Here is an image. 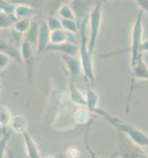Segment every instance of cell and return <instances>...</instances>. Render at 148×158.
<instances>
[{"label":"cell","instance_id":"obj_4","mask_svg":"<svg viewBox=\"0 0 148 158\" xmlns=\"http://www.w3.org/2000/svg\"><path fill=\"white\" fill-rule=\"evenodd\" d=\"M102 6L103 3L101 0H97L95 6H92L91 11L88 16V24H89V38L87 41L88 51L91 54H93L98 38L100 32L101 25H102Z\"/></svg>","mask_w":148,"mask_h":158},{"label":"cell","instance_id":"obj_23","mask_svg":"<svg viewBox=\"0 0 148 158\" xmlns=\"http://www.w3.org/2000/svg\"><path fill=\"white\" fill-rule=\"evenodd\" d=\"M62 23V28L71 33L76 34L78 32V24L75 19H60Z\"/></svg>","mask_w":148,"mask_h":158},{"label":"cell","instance_id":"obj_32","mask_svg":"<svg viewBox=\"0 0 148 158\" xmlns=\"http://www.w3.org/2000/svg\"><path fill=\"white\" fill-rule=\"evenodd\" d=\"M101 1H102V3H103V4H106L107 2H109V1H111V0H101Z\"/></svg>","mask_w":148,"mask_h":158},{"label":"cell","instance_id":"obj_22","mask_svg":"<svg viewBox=\"0 0 148 158\" xmlns=\"http://www.w3.org/2000/svg\"><path fill=\"white\" fill-rule=\"evenodd\" d=\"M57 15L60 19H75L74 12L68 3H63L59 6L57 10Z\"/></svg>","mask_w":148,"mask_h":158},{"label":"cell","instance_id":"obj_2","mask_svg":"<svg viewBox=\"0 0 148 158\" xmlns=\"http://www.w3.org/2000/svg\"><path fill=\"white\" fill-rule=\"evenodd\" d=\"M88 19L83 20L78 23V32L80 33V46L78 49V52L80 55V64L82 67V72L86 77L87 82L89 84H93L95 81V72L93 65L92 54L88 51L87 47V25Z\"/></svg>","mask_w":148,"mask_h":158},{"label":"cell","instance_id":"obj_15","mask_svg":"<svg viewBox=\"0 0 148 158\" xmlns=\"http://www.w3.org/2000/svg\"><path fill=\"white\" fill-rule=\"evenodd\" d=\"M11 128L17 133H24L27 131L28 121L25 117L21 115H15L11 119Z\"/></svg>","mask_w":148,"mask_h":158},{"label":"cell","instance_id":"obj_21","mask_svg":"<svg viewBox=\"0 0 148 158\" xmlns=\"http://www.w3.org/2000/svg\"><path fill=\"white\" fill-rule=\"evenodd\" d=\"M17 20L13 14H8L0 10V29H9Z\"/></svg>","mask_w":148,"mask_h":158},{"label":"cell","instance_id":"obj_30","mask_svg":"<svg viewBox=\"0 0 148 158\" xmlns=\"http://www.w3.org/2000/svg\"><path fill=\"white\" fill-rule=\"evenodd\" d=\"M141 49H142L143 52H148V39L146 40H143Z\"/></svg>","mask_w":148,"mask_h":158},{"label":"cell","instance_id":"obj_31","mask_svg":"<svg viewBox=\"0 0 148 158\" xmlns=\"http://www.w3.org/2000/svg\"><path fill=\"white\" fill-rule=\"evenodd\" d=\"M6 130H7L6 128V129H3V128H1V127H0V136H2V135H3V133H4Z\"/></svg>","mask_w":148,"mask_h":158},{"label":"cell","instance_id":"obj_5","mask_svg":"<svg viewBox=\"0 0 148 158\" xmlns=\"http://www.w3.org/2000/svg\"><path fill=\"white\" fill-rule=\"evenodd\" d=\"M144 15L145 13L140 10L138 15L135 18L132 28L131 33V47H130V54H131V62L135 61L136 59L143 57L144 52H142L141 46L143 42V34H144Z\"/></svg>","mask_w":148,"mask_h":158},{"label":"cell","instance_id":"obj_20","mask_svg":"<svg viewBox=\"0 0 148 158\" xmlns=\"http://www.w3.org/2000/svg\"><path fill=\"white\" fill-rule=\"evenodd\" d=\"M32 23V19H17L14 24H13V29L14 31L19 33V34H24L30 28Z\"/></svg>","mask_w":148,"mask_h":158},{"label":"cell","instance_id":"obj_25","mask_svg":"<svg viewBox=\"0 0 148 158\" xmlns=\"http://www.w3.org/2000/svg\"><path fill=\"white\" fill-rule=\"evenodd\" d=\"M11 136V132L6 130L2 136H0V158L5 156V153H6V147L7 144L8 140L10 139Z\"/></svg>","mask_w":148,"mask_h":158},{"label":"cell","instance_id":"obj_27","mask_svg":"<svg viewBox=\"0 0 148 158\" xmlns=\"http://www.w3.org/2000/svg\"><path fill=\"white\" fill-rule=\"evenodd\" d=\"M11 60L12 59L7 54L0 52V72L5 70L10 64Z\"/></svg>","mask_w":148,"mask_h":158},{"label":"cell","instance_id":"obj_24","mask_svg":"<svg viewBox=\"0 0 148 158\" xmlns=\"http://www.w3.org/2000/svg\"><path fill=\"white\" fill-rule=\"evenodd\" d=\"M45 23L47 24L48 28L50 29V31H54V30H58V29H62V23H61V19L58 16H48L45 19Z\"/></svg>","mask_w":148,"mask_h":158},{"label":"cell","instance_id":"obj_3","mask_svg":"<svg viewBox=\"0 0 148 158\" xmlns=\"http://www.w3.org/2000/svg\"><path fill=\"white\" fill-rule=\"evenodd\" d=\"M117 131V130H116ZM113 157H148L146 152L142 147L133 142L125 133L117 131V143Z\"/></svg>","mask_w":148,"mask_h":158},{"label":"cell","instance_id":"obj_19","mask_svg":"<svg viewBox=\"0 0 148 158\" xmlns=\"http://www.w3.org/2000/svg\"><path fill=\"white\" fill-rule=\"evenodd\" d=\"M13 118L11 110L8 107L1 105L0 106V127L3 129H6L8 124L11 122V119Z\"/></svg>","mask_w":148,"mask_h":158},{"label":"cell","instance_id":"obj_13","mask_svg":"<svg viewBox=\"0 0 148 158\" xmlns=\"http://www.w3.org/2000/svg\"><path fill=\"white\" fill-rule=\"evenodd\" d=\"M22 135H23L24 142H25V147H26V152H27L28 156H30V157H40V154L37 143L34 141V139L31 135H29L27 131L22 133Z\"/></svg>","mask_w":148,"mask_h":158},{"label":"cell","instance_id":"obj_8","mask_svg":"<svg viewBox=\"0 0 148 158\" xmlns=\"http://www.w3.org/2000/svg\"><path fill=\"white\" fill-rule=\"evenodd\" d=\"M78 49H79V47L76 45V43H73V42H64V43H59V44L49 43L46 46L45 51L56 52L63 53V54H67V55L75 56L78 53Z\"/></svg>","mask_w":148,"mask_h":158},{"label":"cell","instance_id":"obj_33","mask_svg":"<svg viewBox=\"0 0 148 158\" xmlns=\"http://www.w3.org/2000/svg\"><path fill=\"white\" fill-rule=\"evenodd\" d=\"M0 89H1V83H0Z\"/></svg>","mask_w":148,"mask_h":158},{"label":"cell","instance_id":"obj_28","mask_svg":"<svg viewBox=\"0 0 148 158\" xmlns=\"http://www.w3.org/2000/svg\"><path fill=\"white\" fill-rule=\"evenodd\" d=\"M145 14L148 15V0H133Z\"/></svg>","mask_w":148,"mask_h":158},{"label":"cell","instance_id":"obj_7","mask_svg":"<svg viewBox=\"0 0 148 158\" xmlns=\"http://www.w3.org/2000/svg\"><path fill=\"white\" fill-rule=\"evenodd\" d=\"M60 55L66 65V68L68 74L69 82L75 83V80L77 79L80 72L82 71L80 61L77 60L75 56H73V55H67V54H63V53H60Z\"/></svg>","mask_w":148,"mask_h":158},{"label":"cell","instance_id":"obj_16","mask_svg":"<svg viewBox=\"0 0 148 158\" xmlns=\"http://www.w3.org/2000/svg\"><path fill=\"white\" fill-rule=\"evenodd\" d=\"M86 101H87L86 107L93 113L94 110L99 107V94L96 91L92 90L89 86L87 87V90Z\"/></svg>","mask_w":148,"mask_h":158},{"label":"cell","instance_id":"obj_1","mask_svg":"<svg viewBox=\"0 0 148 158\" xmlns=\"http://www.w3.org/2000/svg\"><path fill=\"white\" fill-rule=\"evenodd\" d=\"M93 113L97 115H100L104 118H106L111 126H113L117 131L125 133L136 144L140 145L141 147H148V135L141 129L132 125L131 123H127L121 120V118L112 116L110 113L106 112L104 110L99 107L94 110Z\"/></svg>","mask_w":148,"mask_h":158},{"label":"cell","instance_id":"obj_29","mask_svg":"<svg viewBox=\"0 0 148 158\" xmlns=\"http://www.w3.org/2000/svg\"><path fill=\"white\" fill-rule=\"evenodd\" d=\"M7 1L16 6V5H19V4H29L30 5L31 0H7Z\"/></svg>","mask_w":148,"mask_h":158},{"label":"cell","instance_id":"obj_26","mask_svg":"<svg viewBox=\"0 0 148 158\" xmlns=\"http://www.w3.org/2000/svg\"><path fill=\"white\" fill-rule=\"evenodd\" d=\"M15 5L11 4L7 0H0V10L8 14H13Z\"/></svg>","mask_w":148,"mask_h":158},{"label":"cell","instance_id":"obj_12","mask_svg":"<svg viewBox=\"0 0 148 158\" xmlns=\"http://www.w3.org/2000/svg\"><path fill=\"white\" fill-rule=\"evenodd\" d=\"M32 43L24 40L22 41L21 44V49H20V54L21 58L23 60V63H26L28 64V68L30 70L29 77L30 78L32 77V64H33V57H32Z\"/></svg>","mask_w":148,"mask_h":158},{"label":"cell","instance_id":"obj_11","mask_svg":"<svg viewBox=\"0 0 148 158\" xmlns=\"http://www.w3.org/2000/svg\"><path fill=\"white\" fill-rule=\"evenodd\" d=\"M13 15L16 17L17 19H32L36 15V9L29 4H19L15 6Z\"/></svg>","mask_w":148,"mask_h":158},{"label":"cell","instance_id":"obj_9","mask_svg":"<svg viewBox=\"0 0 148 158\" xmlns=\"http://www.w3.org/2000/svg\"><path fill=\"white\" fill-rule=\"evenodd\" d=\"M50 33L51 31L45 21L39 23V32L36 41L38 53H41L42 52H44L46 46L50 43Z\"/></svg>","mask_w":148,"mask_h":158},{"label":"cell","instance_id":"obj_17","mask_svg":"<svg viewBox=\"0 0 148 158\" xmlns=\"http://www.w3.org/2000/svg\"><path fill=\"white\" fill-rule=\"evenodd\" d=\"M92 114L93 113L87 107H80V109L74 112V120L79 124L88 123V121L92 119Z\"/></svg>","mask_w":148,"mask_h":158},{"label":"cell","instance_id":"obj_14","mask_svg":"<svg viewBox=\"0 0 148 158\" xmlns=\"http://www.w3.org/2000/svg\"><path fill=\"white\" fill-rule=\"evenodd\" d=\"M69 94H70V99L73 101V103L79 106V107H86L87 101L86 97L76 88L74 85V83L69 82Z\"/></svg>","mask_w":148,"mask_h":158},{"label":"cell","instance_id":"obj_6","mask_svg":"<svg viewBox=\"0 0 148 158\" xmlns=\"http://www.w3.org/2000/svg\"><path fill=\"white\" fill-rule=\"evenodd\" d=\"M77 24L83 20L88 19L89 13L92 8V0H68Z\"/></svg>","mask_w":148,"mask_h":158},{"label":"cell","instance_id":"obj_10","mask_svg":"<svg viewBox=\"0 0 148 158\" xmlns=\"http://www.w3.org/2000/svg\"><path fill=\"white\" fill-rule=\"evenodd\" d=\"M0 52L6 53L7 54L12 60L16 61L19 64H24L23 60L21 58V54H20V50L14 44L0 40Z\"/></svg>","mask_w":148,"mask_h":158},{"label":"cell","instance_id":"obj_18","mask_svg":"<svg viewBox=\"0 0 148 158\" xmlns=\"http://www.w3.org/2000/svg\"><path fill=\"white\" fill-rule=\"evenodd\" d=\"M38 32H39V23L32 19L29 30L25 32L26 35H25L24 40H27L32 44L36 43L38 38Z\"/></svg>","mask_w":148,"mask_h":158}]
</instances>
